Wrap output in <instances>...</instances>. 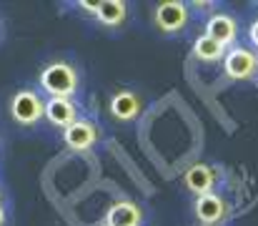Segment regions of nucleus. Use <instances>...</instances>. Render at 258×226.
<instances>
[{"mask_svg":"<svg viewBox=\"0 0 258 226\" xmlns=\"http://www.w3.org/2000/svg\"><path fill=\"white\" fill-rule=\"evenodd\" d=\"M256 66H258V53H256Z\"/></svg>","mask_w":258,"mask_h":226,"instance_id":"nucleus-18","label":"nucleus"},{"mask_svg":"<svg viewBox=\"0 0 258 226\" xmlns=\"http://www.w3.org/2000/svg\"><path fill=\"white\" fill-rule=\"evenodd\" d=\"M153 23L163 35H178L190 23V8L183 0H163L153 10Z\"/></svg>","mask_w":258,"mask_h":226,"instance_id":"nucleus-2","label":"nucleus"},{"mask_svg":"<svg viewBox=\"0 0 258 226\" xmlns=\"http://www.w3.org/2000/svg\"><path fill=\"white\" fill-rule=\"evenodd\" d=\"M98 128L95 123H90L86 118L73 121L68 128H63V144L71 151H90L98 144Z\"/></svg>","mask_w":258,"mask_h":226,"instance_id":"nucleus-7","label":"nucleus"},{"mask_svg":"<svg viewBox=\"0 0 258 226\" xmlns=\"http://www.w3.org/2000/svg\"><path fill=\"white\" fill-rule=\"evenodd\" d=\"M203 35H208L211 40H216L218 46H223L228 51V46H233L238 40V23L231 13H218L216 10L206 18Z\"/></svg>","mask_w":258,"mask_h":226,"instance_id":"nucleus-6","label":"nucleus"},{"mask_svg":"<svg viewBox=\"0 0 258 226\" xmlns=\"http://www.w3.org/2000/svg\"><path fill=\"white\" fill-rule=\"evenodd\" d=\"M43 113H45V101L33 88H23V91H18L10 98V116L20 126H35V123H40L43 121Z\"/></svg>","mask_w":258,"mask_h":226,"instance_id":"nucleus-3","label":"nucleus"},{"mask_svg":"<svg viewBox=\"0 0 258 226\" xmlns=\"http://www.w3.org/2000/svg\"><path fill=\"white\" fill-rule=\"evenodd\" d=\"M183 186H185V191L193 194L196 199H198V196H206V194H211L213 186H216V173H213V168L206 166V163H193V166L183 173Z\"/></svg>","mask_w":258,"mask_h":226,"instance_id":"nucleus-9","label":"nucleus"},{"mask_svg":"<svg viewBox=\"0 0 258 226\" xmlns=\"http://www.w3.org/2000/svg\"><path fill=\"white\" fill-rule=\"evenodd\" d=\"M143 113V101L133 91H118L110 96V116L120 123H133Z\"/></svg>","mask_w":258,"mask_h":226,"instance_id":"nucleus-8","label":"nucleus"},{"mask_svg":"<svg viewBox=\"0 0 258 226\" xmlns=\"http://www.w3.org/2000/svg\"><path fill=\"white\" fill-rule=\"evenodd\" d=\"M103 28H123L128 20V3L125 0H98V10L93 15Z\"/></svg>","mask_w":258,"mask_h":226,"instance_id":"nucleus-12","label":"nucleus"},{"mask_svg":"<svg viewBox=\"0 0 258 226\" xmlns=\"http://www.w3.org/2000/svg\"><path fill=\"white\" fill-rule=\"evenodd\" d=\"M38 85L43 93H48V98H73L81 91V75L71 63L53 61L40 71Z\"/></svg>","mask_w":258,"mask_h":226,"instance_id":"nucleus-1","label":"nucleus"},{"mask_svg":"<svg viewBox=\"0 0 258 226\" xmlns=\"http://www.w3.org/2000/svg\"><path fill=\"white\" fill-rule=\"evenodd\" d=\"M76 5H78V10H83L88 15H95V10H98V3H93V0H78Z\"/></svg>","mask_w":258,"mask_h":226,"instance_id":"nucleus-14","label":"nucleus"},{"mask_svg":"<svg viewBox=\"0 0 258 226\" xmlns=\"http://www.w3.org/2000/svg\"><path fill=\"white\" fill-rule=\"evenodd\" d=\"M190 5H193L196 13H208V15L216 13V3H190Z\"/></svg>","mask_w":258,"mask_h":226,"instance_id":"nucleus-15","label":"nucleus"},{"mask_svg":"<svg viewBox=\"0 0 258 226\" xmlns=\"http://www.w3.org/2000/svg\"><path fill=\"white\" fill-rule=\"evenodd\" d=\"M43 118H48V123L58 128H68L73 121H78V106L73 103V98H48Z\"/></svg>","mask_w":258,"mask_h":226,"instance_id":"nucleus-11","label":"nucleus"},{"mask_svg":"<svg viewBox=\"0 0 258 226\" xmlns=\"http://www.w3.org/2000/svg\"><path fill=\"white\" fill-rule=\"evenodd\" d=\"M103 226H143V209L136 201H115L105 211Z\"/></svg>","mask_w":258,"mask_h":226,"instance_id":"nucleus-10","label":"nucleus"},{"mask_svg":"<svg viewBox=\"0 0 258 226\" xmlns=\"http://www.w3.org/2000/svg\"><path fill=\"white\" fill-rule=\"evenodd\" d=\"M228 209H231L228 201L216 191H211L206 196H198L193 201V214H196L201 226H221L228 219Z\"/></svg>","mask_w":258,"mask_h":226,"instance_id":"nucleus-5","label":"nucleus"},{"mask_svg":"<svg viewBox=\"0 0 258 226\" xmlns=\"http://www.w3.org/2000/svg\"><path fill=\"white\" fill-rule=\"evenodd\" d=\"M5 221H8V216H5V209L0 206V226H5Z\"/></svg>","mask_w":258,"mask_h":226,"instance_id":"nucleus-17","label":"nucleus"},{"mask_svg":"<svg viewBox=\"0 0 258 226\" xmlns=\"http://www.w3.org/2000/svg\"><path fill=\"white\" fill-rule=\"evenodd\" d=\"M226 56V48L218 46L216 40H211L208 35H198L196 43H193V58L198 63H206V66H213V63H221Z\"/></svg>","mask_w":258,"mask_h":226,"instance_id":"nucleus-13","label":"nucleus"},{"mask_svg":"<svg viewBox=\"0 0 258 226\" xmlns=\"http://www.w3.org/2000/svg\"><path fill=\"white\" fill-rule=\"evenodd\" d=\"M221 63H223L226 78H231V80H253L258 73L256 53L251 48H243V46L228 48Z\"/></svg>","mask_w":258,"mask_h":226,"instance_id":"nucleus-4","label":"nucleus"},{"mask_svg":"<svg viewBox=\"0 0 258 226\" xmlns=\"http://www.w3.org/2000/svg\"><path fill=\"white\" fill-rule=\"evenodd\" d=\"M248 40H251V43L258 48V18L251 23V25H248Z\"/></svg>","mask_w":258,"mask_h":226,"instance_id":"nucleus-16","label":"nucleus"}]
</instances>
